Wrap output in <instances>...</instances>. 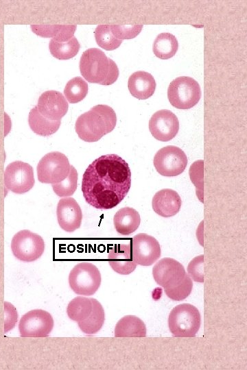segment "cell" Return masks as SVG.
I'll return each instance as SVG.
<instances>
[{
  "label": "cell",
  "instance_id": "83f0119b",
  "mask_svg": "<svg viewBox=\"0 0 247 370\" xmlns=\"http://www.w3.org/2000/svg\"><path fill=\"white\" fill-rule=\"evenodd\" d=\"M88 91L89 86L86 82L81 77H75L67 83L64 95L69 103H75L84 99Z\"/></svg>",
  "mask_w": 247,
  "mask_h": 370
},
{
  "label": "cell",
  "instance_id": "8fae6325",
  "mask_svg": "<svg viewBox=\"0 0 247 370\" xmlns=\"http://www.w3.org/2000/svg\"><path fill=\"white\" fill-rule=\"evenodd\" d=\"M35 183L32 166L20 160L10 163L4 172V184L6 188L16 194L30 190Z\"/></svg>",
  "mask_w": 247,
  "mask_h": 370
},
{
  "label": "cell",
  "instance_id": "ba28073f",
  "mask_svg": "<svg viewBox=\"0 0 247 370\" xmlns=\"http://www.w3.org/2000/svg\"><path fill=\"white\" fill-rule=\"evenodd\" d=\"M71 165L67 157L58 151L45 154L38 162L36 171L39 182L56 184L64 180L69 173Z\"/></svg>",
  "mask_w": 247,
  "mask_h": 370
},
{
  "label": "cell",
  "instance_id": "603a6c76",
  "mask_svg": "<svg viewBox=\"0 0 247 370\" xmlns=\"http://www.w3.org/2000/svg\"><path fill=\"white\" fill-rule=\"evenodd\" d=\"M28 123L34 133L48 136L57 132L60 126L61 120L53 121L45 117L39 112L36 106L29 113Z\"/></svg>",
  "mask_w": 247,
  "mask_h": 370
},
{
  "label": "cell",
  "instance_id": "d6986e66",
  "mask_svg": "<svg viewBox=\"0 0 247 370\" xmlns=\"http://www.w3.org/2000/svg\"><path fill=\"white\" fill-rule=\"evenodd\" d=\"M128 86L133 97L139 99H146L154 94L156 81L150 73L138 71L130 76Z\"/></svg>",
  "mask_w": 247,
  "mask_h": 370
},
{
  "label": "cell",
  "instance_id": "7a4b0ae2",
  "mask_svg": "<svg viewBox=\"0 0 247 370\" xmlns=\"http://www.w3.org/2000/svg\"><path fill=\"white\" fill-rule=\"evenodd\" d=\"M116 123L114 110L107 105L99 104L78 116L75 129L80 139L91 143L112 132Z\"/></svg>",
  "mask_w": 247,
  "mask_h": 370
},
{
  "label": "cell",
  "instance_id": "7402d4cb",
  "mask_svg": "<svg viewBox=\"0 0 247 370\" xmlns=\"http://www.w3.org/2000/svg\"><path fill=\"white\" fill-rule=\"evenodd\" d=\"M115 337H145L146 326L144 322L134 315L122 317L115 325Z\"/></svg>",
  "mask_w": 247,
  "mask_h": 370
},
{
  "label": "cell",
  "instance_id": "5b68a950",
  "mask_svg": "<svg viewBox=\"0 0 247 370\" xmlns=\"http://www.w3.org/2000/svg\"><path fill=\"white\" fill-rule=\"evenodd\" d=\"M201 97L199 84L193 78L180 76L169 84L167 97L170 103L178 109H189L196 106Z\"/></svg>",
  "mask_w": 247,
  "mask_h": 370
},
{
  "label": "cell",
  "instance_id": "9a60e30c",
  "mask_svg": "<svg viewBox=\"0 0 247 370\" xmlns=\"http://www.w3.org/2000/svg\"><path fill=\"white\" fill-rule=\"evenodd\" d=\"M36 106L43 116L53 121L61 120L69 108L65 97L56 90L43 92L38 98Z\"/></svg>",
  "mask_w": 247,
  "mask_h": 370
},
{
  "label": "cell",
  "instance_id": "f1b7e54d",
  "mask_svg": "<svg viewBox=\"0 0 247 370\" xmlns=\"http://www.w3.org/2000/svg\"><path fill=\"white\" fill-rule=\"evenodd\" d=\"M94 34L97 44L107 51L116 49L122 42L113 35L109 25H97Z\"/></svg>",
  "mask_w": 247,
  "mask_h": 370
},
{
  "label": "cell",
  "instance_id": "6da1fadb",
  "mask_svg": "<svg viewBox=\"0 0 247 370\" xmlns=\"http://www.w3.org/2000/svg\"><path fill=\"white\" fill-rule=\"evenodd\" d=\"M131 186L128 164L116 154L95 159L85 170L82 192L86 201L99 210L117 206L127 195Z\"/></svg>",
  "mask_w": 247,
  "mask_h": 370
},
{
  "label": "cell",
  "instance_id": "1f68e13d",
  "mask_svg": "<svg viewBox=\"0 0 247 370\" xmlns=\"http://www.w3.org/2000/svg\"><path fill=\"white\" fill-rule=\"evenodd\" d=\"M203 167L202 160L195 161L189 168V177L196 186V195L199 200L203 202Z\"/></svg>",
  "mask_w": 247,
  "mask_h": 370
},
{
  "label": "cell",
  "instance_id": "484cf974",
  "mask_svg": "<svg viewBox=\"0 0 247 370\" xmlns=\"http://www.w3.org/2000/svg\"><path fill=\"white\" fill-rule=\"evenodd\" d=\"M92 309L91 298L78 296L68 304L67 314L71 320L78 323L86 319L90 315Z\"/></svg>",
  "mask_w": 247,
  "mask_h": 370
},
{
  "label": "cell",
  "instance_id": "4dcf8cb0",
  "mask_svg": "<svg viewBox=\"0 0 247 370\" xmlns=\"http://www.w3.org/2000/svg\"><path fill=\"white\" fill-rule=\"evenodd\" d=\"M193 288L192 280L186 273L183 280L176 286L164 289L166 295L172 300L181 301L186 299L191 293Z\"/></svg>",
  "mask_w": 247,
  "mask_h": 370
},
{
  "label": "cell",
  "instance_id": "e575fe53",
  "mask_svg": "<svg viewBox=\"0 0 247 370\" xmlns=\"http://www.w3.org/2000/svg\"><path fill=\"white\" fill-rule=\"evenodd\" d=\"M4 333H7L15 327L18 320V312L11 303L4 301Z\"/></svg>",
  "mask_w": 247,
  "mask_h": 370
},
{
  "label": "cell",
  "instance_id": "2e32d148",
  "mask_svg": "<svg viewBox=\"0 0 247 370\" xmlns=\"http://www.w3.org/2000/svg\"><path fill=\"white\" fill-rule=\"evenodd\" d=\"M56 214L60 227L67 232L80 228L82 220V212L75 199L68 197L60 199L58 203Z\"/></svg>",
  "mask_w": 247,
  "mask_h": 370
},
{
  "label": "cell",
  "instance_id": "8992f818",
  "mask_svg": "<svg viewBox=\"0 0 247 370\" xmlns=\"http://www.w3.org/2000/svg\"><path fill=\"white\" fill-rule=\"evenodd\" d=\"M69 284L78 295L91 296L99 288L102 278L98 268L93 264L82 262L77 264L69 275Z\"/></svg>",
  "mask_w": 247,
  "mask_h": 370
},
{
  "label": "cell",
  "instance_id": "e0dca14e",
  "mask_svg": "<svg viewBox=\"0 0 247 370\" xmlns=\"http://www.w3.org/2000/svg\"><path fill=\"white\" fill-rule=\"evenodd\" d=\"M182 201L178 193L172 189H162L154 195L152 201L153 210L163 217L176 215L181 208Z\"/></svg>",
  "mask_w": 247,
  "mask_h": 370
},
{
  "label": "cell",
  "instance_id": "3957f363",
  "mask_svg": "<svg viewBox=\"0 0 247 370\" xmlns=\"http://www.w3.org/2000/svg\"><path fill=\"white\" fill-rule=\"evenodd\" d=\"M79 66L82 77L89 83L108 86L117 79L119 74L116 63L97 48L84 51Z\"/></svg>",
  "mask_w": 247,
  "mask_h": 370
},
{
  "label": "cell",
  "instance_id": "d4e9b609",
  "mask_svg": "<svg viewBox=\"0 0 247 370\" xmlns=\"http://www.w3.org/2000/svg\"><path fill=\"white\" fill-rule=\"evenodd\" d=\"M178 47L176 36L170 33L163 32L159 34L154 40L152 51L157 58L167 60L176 54Z\"/></svg>",
  "mask_w": 247,
  "mask_h": 370
},
{
  "label": "cell",
  "instance_id": "277c9868",
  "mask_svg": "<svg viewBox=\"0 0 247 370\" xmlns=\"http://www.w3.org/2000/svg\"><path fill=\"white\" fill-rule=\"evenodd\" d=\"M200 325L201 316L199 310L189 304L175 306L169 314V330L176 337H194Z\"/></svg>",
  "mask_w": 247,
  "mask_h": 370
},
{
  "label": "cell",
  "instance_id": "4fadbf2b",
  "mask_svg": "<svg viewBox=\"0 0 247 370\" xmlns=\"http://www.w3.org/2000/svg\"><path fill=\"white\" fill-rule=\"evenodd\" d=\"M186 275L183 265L175 259L164 258L152 268L155 282L164 289L178 285Z\"/></svg>",
  "mask_w": 247,
  "mask_h": 370
},
{
  "label": "cell",
  "instance_id": "ffe728a7",
  "mask_svg": "<svg viewBox=\"0 0 247 370\" xmlns=\"http://www.w3.org/2000/svg\"><path fill=\"white\" fill-rule=\"evenodd\" d=\"M140 221L139 212L130 207L119 209L113 218L115 228L121 235H129L133 233L139 227Z\"/></svg>",
  "mask_w": 247,
  "mask_h": 370
},
{
  "label": "cell",
  "instance_id": "f546056e",
  "mask_svg": "<svg viewBox=\"0 0 247 370\" xmlns=\"http://www.w3.org/2000/svg\"><path fill=\"white\" fill-rule=\"evenodd\" d=\"M78 174L76 169L71 165L67 177L60 182L53 184L54 192L60 197L71 196L78 187Z\"/></svg>",
  "mask_w": 247,
  "mask_h": 370
},
{
  "label": "cell",
  "instance_id": "cb8c5ba5",
  "mask_svg": "<svg viewBox=\"0 0 247 370\" xmlns=\"http://www.w3.org/2000/svg\"><path fill=\"white\" fill-rule=\"evenodd\" d=\"M93 309L90 315L84 320L78 323V327L86 334L97 333L102 328L105 321V312L102 304L94 298H91Z\"/></svg>",
  "mask_w": 247,
  "mask_h": 370
},
{
  "label": "cell",
  "instance_id": "52a82bcc",
  "mask_svg": "<svg viewBox=\"0 0 247 370\" xmlns=\"http://www.w3.org/2000/svg\"><path fill=\"white\" fill-rule=\"evenodd\" d=\"M45 248L43 238L27 230L16 233L11 241V250L14 256L24 262L38 260L44 253Z\"/></svg>",
  "mask_w": 247,
  "mask_h": 370
},
{
  "label": "cell",
  "instance_id": "5bb4252c",
  "mask_svg": "<svg viewBox=\"0 0 247 370\" xmlns=\"http://www.w3.org/2000/svg\"><path fill=\"white\" fill-rule=\"evenodd\" d=\"M149 130L156 140L169 141L178 134L179 121L172 111L166 109L160 110L151 116L149 121Z\"/></svg>",
  "mask_w": 247,
  "mask_h": 370
},
{
  "label": "cell",
  "instance_id": "44dd1931",
  "mask_svg": "<svg viewBox=\"0 0 247 370\" xmlns=\"http://www.w3.org/2000/svg\"><path fill=\"white\" fill-rule=\"evenodd\" d=\"M32 32L44 38H51L57 42H66L73 37L76 25H32Z\"/></svg>",
  "mask_w": 247,
  "mask_h": 370
},
{
  "label": "cell",
  "instance_id": "7c38bea8",
  "mask_svg": "<svg viewBox=\"0 0 247 370\" xmlns=\"http://www.w3.org/2000/svg\"><path fill=\"white\" fill-rule=\"evenodd\" d=\"M131 251L133 261L139 265L150 266L156 262L161 254L158 241L147 234L140 233L132 240Z\"/></svg>",
  "mask_w": 247,
  "mask_h": 370
},
{
  "label": "cell",
  "instance_id": "30bf717a",
  "mask_svg": "<svg viewBox=\"0 0 247 370\" xmlns=\"http://www.w3.org/2000/svg\"><path fill=\"white\" fill-rule=\"evenodd\" d=\"M54 325V319L49 312L34 309L21 317L19 330L21 337L43 338L49 335Z\"/></svg>",
  "mask_w": 247,
  "mask_h": 370
},
{
  "label": "cell",
  "instance_id": "4316f807",
  "mask_svg": "<svg viewBox=\"0 0 247 370\" xmlns=\"http://www.w3.org/2000/svg\"><path fill=\"white\" fill-rule=\"evenodd\" d=\"M51 55L59 60H69L78 53L80 45L75 37L66 42H57L51 39L49 43Z\"/></svg>",
  "mask_w": 247,
  "mask_h": 370
},
{
  "label": "cell",
  "instance_id": "836d02e7",
  "mask_svg": "<svg viewBox=\"0 0 247 370\" xmlns=\"http://www.w3.org/2000/svg\"><path fill=\"white\" fill-rule=\"evenodd\" d=\"M203 262L204 256L200 255L193 258L188 264L187 274L196 282H204Z\"/></svg>",
  "mask_w": 247,
  "mask_h": 370
},
{
  "label": "cell",
  "instance_id": "d6a6232c",
  "mask_svg": "<svg viewBox=\"0 0 247 370\" xmlns=\"http://www.w3.org/2000/svg\"><path fill=\"white\" fill-rule=\"evenodd\" d=\"M113 35L119 40L132 39L141 31L143 25H109Z\"/></svg>",
  "mask_w": 247,
  "mask_h": 370
},
{
  "label": "cell",
  "instance_id": "9c48e42d",
  "mask_svg": "<svg viewBox=\"0 0 247 370\" xmlns=\"http://www.w3.org/2000/svg\"><path fill=\"white\" fill-rule=\"evenodd\" d=\"M187 162L185 152L174 145H167L160 149L153 159V164L157 172L166 177L181 174L185 171Z\"/></svg>",
  "mask_w": 247,
  "mask_h": 370
},
{
  "label": "cell",
  "instance_id": "ac0fdd59",
  "mask_svg": "<svg viewBox=\"0 0 247 370\" xmlns=\"http://www.w3.org/2000/svg\"><path fill=\"white\" fill-rule=\"evenodd\" d=\"M108 260L111 268L121 275H128L137 267L132 260L130 243L115 245L108 253Z\"/></svg>",
  "mask_w": 247,
  "mask_h": 370
}]
</instances>
